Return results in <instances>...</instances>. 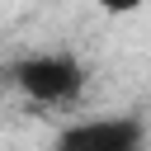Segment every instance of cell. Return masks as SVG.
<instances>
[{
	"label": "cell",
	"mask_w": 151,
	"mask_h": 151,
	"mask_svg": "<svg viewBox=\"0 0 151 151\" xmlns=\"http://www.w3.org/2000/svg\"><path fill=\"white\" fill-rule=\"evenodd\" d=\"M142 5H151V0H99V9H109V14H132Z\"/></svg>",
	"instance_id": "3957f363"
},
{
	"label": "cell",
	"mask_w": 151,
	"mask_h": 151,
	"mask_svg": "<svg viewBox=\"0 0 151 151\" xmlns=\"http://www.w3.org/2000/svg\"><path fill=\"white\" fill-rule=\"evenodd\" d=\"M14 90L33 104H66L85 90V66L71 52H38L14 61Z\"/></svg>",
	"instance_id": "6da1fadb"
},
{
	"label": "cell",
	"mask_w": 151,
	"mask_h": 151,
	"mask_svg": "<svg viewBox=\"0 0 151 151\" xmlns=\"http://www.w3.org/2000/svg\"><path fill=\"white\" fill-rule=\"evenodd\" d=\"M9 90H14V66H0V104H5Z\"/></svg>",
	"instance_id": "277c9868"
},
{
	"label": "cell",
	"mask_w": 151,
	"mask_h": 151,
	"mask_svg": "<svg viewBox=\"0 0 151 151\" xmlns=\"http://www.w3.org/2000/svg\"><path fill=\"white\" fill-rule=\"evenodd\" d=\"M142 146H146V123L132 118V113L71 123L52 142V151H142Z\"/></svg>",
	"instance_id": "7a4b0ae2"
}]
</instances>
